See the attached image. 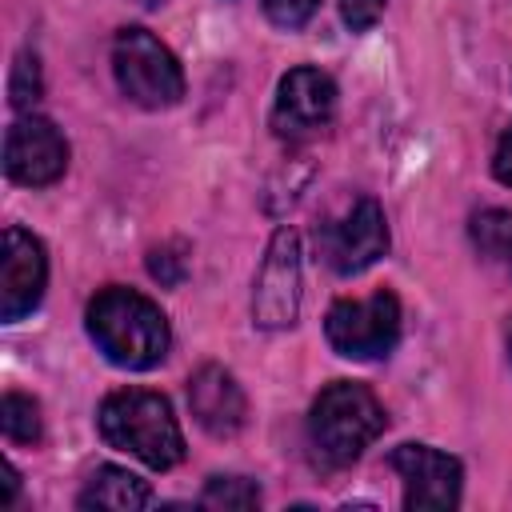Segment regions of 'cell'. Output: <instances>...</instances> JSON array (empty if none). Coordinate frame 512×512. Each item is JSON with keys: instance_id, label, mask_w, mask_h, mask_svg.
<instances>
[{"instance_id": "cell-1", "label": "cell", "mask_w": 512, "mask_h": 512, "mask_svg": "<svg viewBox=\"0 0 512 512\" xmlns=\"http://www.w3.org/2000/svg\"><path fill=\"white\" fill-rule=\"evenodd\" d=\"M84 328H88L92 344L116 368H128V372L156 368L172 344V328H168V316L160 312V304H152L144 292L120 288V284H108L88 300Z\"/></svg>"}, {"instance_id": "cell-2", "label": "cell", "mask_w": 512, "mask_h": 512, "mask_svg": "<svg viewBox=\"0 0 512 512\" xmlns=\"http://www.w3.org/2000/svg\"><path fill=\"white\" fill-rule=\"evenodd\" d=\"M104 444L136 456L140 464L168 472L184 460V436L172 416V404L148 388H116L100 400L96 412Z\"/></svg>"}, {"instance_id": "cell-3", "label": "cell", "mask_w": 512, "mask_h": 512, "mask_svg": "<svg viewBox=\"0 0 512 512\" xmlns=\"http://www.w3.org/2000/svg\"><path fill=\"white\" fill-rule=\"evenodd\" d=\"M384 424H388V416H384L380 400L372 396V388H364L356 380H332L312 400L308 440H312V452L328 468H344L384 432Z\"/></svg>"}, {"instance_id": "cell-4", "label": "cell", "mask_w": 512, "mask_h": 512, "mask_svg": "<svg viewBox=\"0 0 512 512\" xmlns=\"http://www.w3.org/2000/svg\"><path fill=\"white\" fill-rule=\"evenodd\" d=\"M112 72L120 92L140 108H172L184 96V72L168 44H160L148 28H120L112 40Z\"/></svg>"}, {"instance_id": "cell-5", "label": "cell", "mask_w": 512, "mask_h": 512, "mask_svg": "<svg viewBox=\"0 0 512 512\" xmlns=\"http://www.w3.org/2000/svg\"><path fill=\"white\" fill-rule=\"evenodd\" d=\"M324 336L348 360H380L400 340V300L388 288L364 300H336L324 316Z\"/></svg>"}, {"instance_id": "cell-6", "label": "cell", "mask_w": 512, "mask_h": 512, "mask_svg": "<svg viewBox=\"0 0 512 512\" xmlns=\"http://www.w3.org/2000/svg\"><path fill=\"white\" fill-rule=\"evenodd\" d=\"M300 296H304L300 236L292 228H276L252 284V324L264 332L292 328L300 316Z\"/></svg>"}, {"instance_id": "cell-7", "label": "cell", "mask_w": 512, "mask_h": 512, "mask_svg": "<svg viewBox=\"0 0 512 512\" xmlns=\"http://www.w3.org/2000/svg\"><path fill=\"white\" fill-rule=\"evenodd\" d=\"M316 248L324 256V264L340 276H356V272L372 268L388 252L384 208L372 196H360L348 212H340L336 220L316 228Z\"/></svg>"}, {"instance_id": "cell-8", "label": "cell", "mask_w": 512, "mask_h": 512, "mask_svg": "<svg viewBox=\"0 0 512 512\" xmlns=\"http://www.w3.org/2000/svg\"><path fill=\"white\" fill-rule=\"evenodd\" d=\"M336 116V84L328 72L320 68H292L280 76V88H276V100H272V132L280 140H304V136H316L320 128H328Z\"/></svg>"}, {"instance_id": "cell-9", "label": "cell", "mask_w": 512, "mask_h": 512, "mask_svg": "<svg viewBox=\"0 0 512 512\" xmlns=\"http://www.w3.org/2000/svg\"><path fill=\"white\" fill-rule=\"evenodd\" d=\"M68 168V140L36 112H20L4 136V172L24 188L56 184Z\"/></svg>"}, {"instance_id": "cell-10", "label": "cell", "mask_w": 512, "mask_h": 512, "mask_svg": "<svg viewBox=\"0 0 512 512\" xmlns=\"http://www.w3.org/2000/svg\"><path fill=\"white\" fill-rule=\"evenodd\" d=\"M388 464L400 472L404 508H456L464 492V468L456 456L428 448V444H400L392 448Z\"/></svg>"}, {"instance_id": "cell-11", "label": "cell", "mask_w": 512, "mask_h": 512, "mask_svg": "<svg viewBox=\"0 0 512 512\" xmlns=\"http://www.w3.org/2000/svg\"><path fill=\"white\" fill-rule=\"evenodd\" d=\"M48 284V256L44 244L24 228H4V256H0V316L4 324L24 320Z\"/></svg>"}, {"instance_id": "cell-12", "label": "cell", "mask_w": 512, "mask_h": 512, "mask_svg": "<svg viewBox=\"0 0 512 512\" xmlns=\"http://www.w3.org/2000/svg\"><path fill=\"white\" fill-rule=\"evenodd\" d=\"M188 408L196 424L212 436H236L248 420V396L236 376L220 364H200L188 376Z\"/></svg>"}, {"instance_id": "cell-13", "label": "cell", "mask_w": 512, "mask_h": 512, "mask_svg": "<svg viewBox=\"0 0 512 512\" xmlns=\"http://www.w3.org/2000/svg\"><path fill=\"white\" fill-rule=\"evenodd\" d=\"M76 504H80V508L132 512V508H148V504H152V488H148V480H140V476L128 472V468L104 464V468L92 472V480H88V488L80 492Z\"/></svg>"}, {"instance_id": "cell-14", "label": "cell", "mask_w": 512, "mask_h": 512, "mask_svg": "<svg viewBox=\"0 0 512 512\" xmlns=\"http://www.w3.org/2000/svg\"><path fill=\"white\" fill-rule=\"evenodd\" d=\"M468 232H472L476 252H480L484 260L500 264V268L512 276V212H504V208H484V212L472 216Z\"/></svg>"}, {"instance_id": "cell-15", "label": "cell", "mask_w": 512, "mask_h": 512, "mask_svg": "<svg viewBox=\"0 0 512 512\" xmlns=\"http://www.w3.org/2000/svg\"><path fill=\"white\" fill-rule=\"evenodd\" d=\"M0 428L12 444H36L40 440V404L24 392H8L0 404Z\"/></svg>"}, {"instance_id": "cell-16", "label": "cell", "mask_w": 512, "mask_h": 512, "mask_svg": "<svg viewBox=\"0 0 512 512\" xmlns=\"http://www.w3.org/2000/svg\"><path fill=\"white\" fill-rule=\"evenodd\" d=\"M260 488L248 476H212L200 492V508H256Z\"/></svg>"}, {"instance_id": "cell-17", "label": "cell", "mask_w": 512, "mask_h": 512, "mask_svg": "<svg viewBox=\"0 0 512 512\" xmlns=\"http://www.w3.org/2000/svg\"><path fill=\"white\" fill-rule=\"evenodd\" d=\"M44 92V80H40V56L36 52H20L16 64H12V76H8V100L16 112H28Z\"/></svg>"}, {"instance_id": "cell-18", "label": "cell", "mask_w": 512, "mask_h": 512, "mask_svg": "<svg viewBox=\"0 0 512 512\" xmlns=\"http://www.w3.org/2000/svg\"><path fill=\"white\" fill-rule=\"evenodd\" d=\"M316 8H320V0H264V16L276 28H304Z\"/></svg>"}, {"instance_id": "cell-19", "label": "cell", "mask_w": 512, "mask_h": 512, "mask_svg": "<svg viewBox=\"0 0 512 512\" xmlns=\"http://www.w3.org/2000/svg\"><path fill=\"white\" fill-rule=\"evenodd\" d=\"M184 268H188V260L176 256V248H168V244L148 252V272H152L160 284H180V280H184Z\"/></svg>"}, {"instance_id": "cell-20", "label": "cell", "mask_w": 512, "mask_h": 512, "mask_svg": "<svg viewBox=\"0 0 512 512\" xmlns=\"http://www.w3.org/2000/svg\"><path fill=\"white\" fill-rule=\"evenodd\" d=\"M384 4L388 0H340V16H344V24L352 32H364V28L376 24V16L384 12Z\"/></svg>"}, {"instance_id": "cell-21", "label": "cell", "mask_w": 512, "mask_h": 512, "mask_svg": "<svg viewBox=\"0 0 512 512\" xmlns=\"http://www.w3.org/2000/svg\"><path fill=\"white\" fill-rule=\"evenodd\" d=\"M492 172H496V180H500V184H508V188H512V124L504 128V136H500V144H496Z\"/></svg>"}, {"instance_id": "cell-22", "label": "cell", "mask_w": 512, "mask_h": 512, "mask_svg": "<svg viewBox=\"0 0 512 512\" xmlns=\"http://www.w3.org/2000/svg\"><path fill=\"white\" fill-rule=\"evenodd\" d=\"M16 492H20V472L12 464H4V492H0V504H16Z\"/></svg>"}, {"instance_id": "cell-23", "label": "cell", "mask_w": 512, "mask_h": 512, "mask_svg": "<svg viewBox=\"0 0 512 512\" xmlns=\"http://www.w3.org/2000/svg\"><path fill=\"white\" fill-rule=\"evenodd\" d=\"M140 4H144V8H156V4H164V0H140Z\"/></svg>"}]
</instances>
